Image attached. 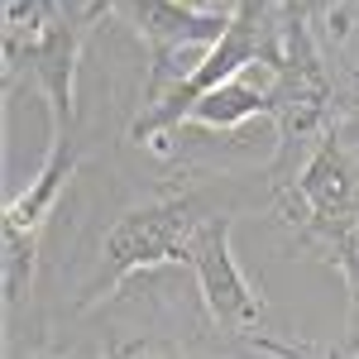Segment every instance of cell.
<instances>
[{"label": "cell", "instance_id": "obj_1", "mask_svg": "<svg viewBox=\"0 0 359 359\" xmlns=\"http://www.w3.org/2000/svg\"><path fill=\"white\" fill-rule=\"evenodd\" d=\"M278 67L273 86V163H269V192L287 187L306 163V154L321 144V135L335 130V111H340V91L326 67V53L316 43L311 20L292 15L283 0V29H278V48L269 57Z\"/></svg>", "mask_w": 359, "mask_h": 359}, {"label": "cell", "instance_id": "obj_2", "mask_svg": "<svg viewBox=\"0 0 359 359\" xmlns=\"http://www.w3.org/2000/svg\"><path fill=\"white\" fill-rule=\"evenodd\" d=\"M278 29H283V0H235L225 34L201 53V62L168 91L163 101L144 106V115L130 125V139H135V144H149V149H168L163 135H177V130L187 125L192 106L206 96V91H216L225 77H235L240 67H249V62L273 57Z\"/></svg>", "mask_w": 359, "mask_h": 359}, {"label": "cell", "instance_id": "obj_3", "mask_svg": "<svg viewBox=\"0 0 359 359\" xmlns=\"http://www.w3.org/2000/svg\"><path fill=\"white\" fill-rule=\"evenodd\" d=\"M196 225H201V206H196L192 192H163L158 201L120 211L115 225L106 230V240H101L96 278L86 283L82 302L106 297L130 273H149V269H163V264H187Z\"/></svg>", "mask_w": 359, "mask_h": 359}, {"label": "cell", "instance_id": "obj_4", "mask_svg": "<svg viewBox=\"0 0 359 359\" xmlns=\"http://www.w3.org/2000/svg\"><path fill=\"white\" fill-rule=\"evenodd\" d=\"M111 15V0H91L86 10H62L34 29H5V91L29 82L48 101L53 130H77V62L91 25Z\"/></svg>", "mask_w": 359, "mask_h": 359}, {"label": "cell", "instance_id": "obj_5", "mask_svg": "<svg viewBox=\"0 0 359 359\" xmlns=\"http://www.w3.org/2000/svg\"><path fill=\"white\" fill-rule=\"evenodd\" d=\"M230 225L235 216H201L192 235V254L187 269L196 278V292L206 316L221 326V335L240 340L245 350H264V355H311L306 345H283L273 335H264V292L249 283V273L240 269L235 249H230Z\"/></svg>", "mask_w": 359, "mask_h": 359}, {"label": "cell", "instance_id": "obj_6", "mask_svg": "<svg viewBox=\"0 0 359 359\" xmlns=\"http://www.w3.org/2000/svg\"><path fill=\"white\" fill-rule=\"evenodd\" d=\"M111 15H120L149 48L144 106L163 101L230 25V10H206L192 0H111Z\"/></svg>", "mask_w": 359, "mask_h": 359}, {"label": "cell", "instance_id": "obj_7", "mask_svg": "<svg viewBox=\"0 0 359 359\" xmlns=\"http://www.w3.org/2000/svg\"><path fill=\"white\" fill-rule=\"evenodd\" d=\"M273 86H278V67L269 57L240 67L235 77H225L216 91H206L192 106L182 130H240L249 120H269L273 115Z\"/></svg>", "mask_w": 359, "mask_h": 359}, {"label": "cell", "instance_id": "obj_8", "mask_svg": "<svg viewBox=\"0 0 359 359\" xmlns=\"http://www.w3.org/2000/svg\"><path fill=\"white\" fill-rule=\"evenodd\" d=\"M77 163H82V139L77 130H53L48 135V158L39 163V172L29 177V187L20 196H10L0 225H15V230H43V221L53 216L57 196L67 192V182L77 177Z\"/></svg>", "mask_w": 359, "mask_h": 359}, {"label": "cell", "instance_id": "obj_9", "mask_svg": "<svg viewBox=\"0 0 359 359\" xmlns=\"http://www.w3.org/2000/svg\"><path fill=\"white\" fill-rule=\"evenodd\" d=\"M297 245L321 254L345 283V302H350V345H340V355H350L359 345V201L350 211H340L331 221H316L297 235Z\"/></svg>", "mask_w": 359, "mask_h": 359}, {"label": "cell", "instance_id": "obj_10", "mask_svg": "<svg viewBox=\"0 0 359 359\" xmlns=\"http://www.w3.org/2000/svg\"><path fill=\"white\" fill-rule=\"evenodd\" d=\"M34 273H39V235L0 225V292H5V306L25 302V292L34 287Z\"/></svg>", "mask_w": 359, "mask_h": 359}, {"label": "cell", "instance_id": "obj_11", "mask_svg": "<svg viewBox=\"0 0 359 359\" xmlns=\"http://www.w3.org/2000/svg\"><path fill=\"white\" fill-rule=\"evenodd\" d=\"M287 10L302 15V20H311V29L321 25L335 43L359 25V0H287Z\"/></svg>", "mask_w": 359, "mask_h": 359}, {"label": "cell", "instance_id": "obj_12", "mask_svg": "<svg viewBox=\"0 0 359 359\" xmlns=\"http://www.w3.org/2000/svg\"><path fill=\"white\" fill-rule=\"evenodd\" d=\"M335 135L345 139L350 149H359V77L350 86V96H340V111H335Z\"/></svg>", "mask_w": 359, "mask_h": 359}, {"label": "cell", "instance_id": "obj_13", "mask_svg": "<svg viewBox=\"0 0 359 359\" xmlns=\"http://www.w3.org/2000/svg\"><path fill=\"white\" fill-rule=\"evenodd\" d=\"M192 5H206V10H235V0H192Z\"/></svg>", "mask_w": 359, "mask_h": 359}, {"label": "cell", "instance_id": "obj_14", "mask_svg": "<svg viewBox=\"0 0 359 359\" xmlns=\"http://www.w3.org/2000/svg\"><path fill=\"white\" fill-rule=\"evenodd\" d=\"M43 5H53V10H57V5H62V0H43Z\"/></svg>", "mask_w": 359, "mask_h": 359}]
</instances>
